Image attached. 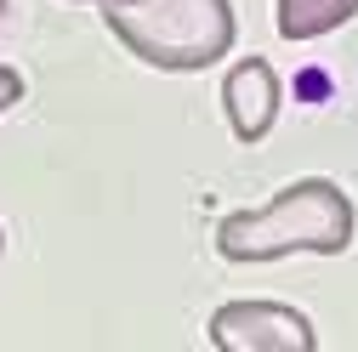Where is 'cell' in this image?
I'll use <instances>...</instances> for the list:
<instances>
[{"label": "cell", "instance_id": "6da1fadb", "mask_svg": "<svg viewBox=\"0 0 358 352\" xmlns=\"http://www.w3.org/2000/svg\"><path fill=\"white\" fill-rule=\"evenodd\" d=\"M358 233V210L330 176H301L262 210H228L216 222V256L234 267H262L285 256H341Z\"/></svg>", "mask_w": 358, "mask_h": 352}, {"label": "cell", "instance_id": "7a4b0ae2", "mask_svg": "<svg viewBox=\"0 0 358 352\" xmlns=\"http://www.w3.org/2000/svg\"><path fill=\"white\" fill-rule=\"evenodd\" d=\"M103 29L148 68L199 74L234 52V0H137L103 12Z\"/></svg>", "mask_w": 358, "mask_h": 352}, {"label": "cell", "instance_id": "3957f363", "mask_svg": "<svg viewBox=\"0 0 358 352\" xmlns=\"http://www.w3.org/2000/svg\"><path fill=\"white\" fill-rule=\"evenodd\" d=\"M205 335L216 352H319V330H313L301 307L262 301V295L222 301L205 324Z\"/></svg>", "mask_w": 358, "mask_h": 352}, {"label": "cell", "instance_id": "277c9868", "mask_svg": "<svg viewBox=\"0 0 358 352\" xmlns=\"http://www.w3.org/2000/svg\"><path fill=\"white\" fill-rule=\"evenodd\" d=\"M285 108V80L279 68L267 63V57H239L228 68V80H222V114H228V131H234V142H262L267 131H273Z\"/></svg>", "mask_w": 358, "mask_h": 352}, {"label": "cell", "instance_id": "5b68a950", "mask_svg": "<svg viewBox=\"0 0 358 352\" xmlns=\"http://www.w3.org/2000/svg\"><path fill=\"white\" fill-rule=\"evenodd\" d=\"M273 17H279L285 40H324L358 17V0H279Z\"/></svg>", "mask_w": 358, "mask_h": 352}, {"label": "cell", "instance_id": "8992f818", "mask_svg": "<svg viewBox=\"0 0 358 352\" xmlns=\"http://www.w3.org/2000/svg\"><path fill=\"white\" fill-rule=\"evenodd\" d=\"M23 91H29L23 74H17V68H0V114H6L12 103H23Z\"/></svg>", "mask_w": 358, "mask_h": 352}, {"label": "cell", "instance_id": "52a82bcc", "mask_svg": "<svg viewBox=\"0 0 358 352\" xmlns=\"http://www.w3.org/2000/svg\"><path fill=\"white\" fill-rule=\"evenodd\" d=\"M74 6H103V12H120V6H137V0H74Z\"/></svg>", "mask_w": 358, "mask_h": 352}, {"label": "cell", "instance_id": "ba28073f", "mask_svg": "<svg viewBox=\"0 0 358 352\" xmlns=\"http://www.w3.org/2000/svg\"><path fill=\"white\" fill-rule=\"evenodd\" d=\"M0 256H6V233H0Z\"/></svg>", "mask_w": 358, "mask_h": 352}, {"label": "cell", "instance_id": "9c48e42d", "mask_svg": "<svg viewBox=\"0 0 358 352\" xmlns=\"http://www.w3.org/2000/svg\"><path fill=\"white\" fill-rule=\"evenodd\" d=\"M0 17H6V0H0Z\"/></svg>", "mask_w": 358, "mask_h": 352}]
</instances>
